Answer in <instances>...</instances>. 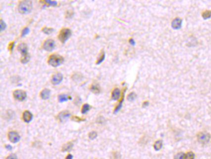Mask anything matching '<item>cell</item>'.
Segmentation results:
<instances>
[{
    "mask_svg": "<svg viewBox=\"0 0 211 159\" xmlns=\"http://www.w3.org/2000/svg\"><path fill=\"white\" fill-rule=\"evenodd\" d=\"M123 96H124V95H123V96L122 100H121V102H120V103L119 104H118V106H116V108H115V110H114V113H115V114H116V113H117L119 111L120 109H121V107H122V102H123Z\"/></svg>",
    "mask_w": 211,
    "mask_h": 159,
    "instance_id": "26",
    "label": "cell"
},
{
    "mask_svg": "<svg viewBox=\"0 0 211 159\" xmlns=\"http://www.w3.org/2000/svg\"><path fill=\"white\" fill-rule=\"evenodd\" d=\"M202 17L204 19H209L211 17V11H206L202 13Z\"/></svg>",
    "mask_w": 211,
    "mask_h": 159,
    "instance_id": "22",
    "label": "cell"
},
{
    "mask_svg": "<svg viewBox=\"0 0 211 159\" xmlns=\"http://www.w3.org/2000/svg\"><path fill=\"white\" fill-rule=\"evenodd\" d=\"M63 75L61 73H56L55 75H53L52 78H51V83L54 85H58L60 83H61L63 81Z\"/></svg>",
    "mask_w": 211,
    "mask_h": 159,
    "instance_id": "8",
    "label": "cell"
},
{
    "mask_svg": "<svg viewBox=\"0 0 211 159\" xmlns=\"http://www.w3.org/2000/svg\"><path fill=\"white\" fill-rule=\"evenodd\" d=\"M72 158H73L72 155H71V154H69V155L66 157V159H72Z\"/></svg>",
    "mask_w": 211,
    "mask_h": 159,
    "instance_id": "37",
    "label": "cell"
},
{
    "mask_svg": "<svg viewBox=\"0 0 211 159\" xmlns=\"http://www.w3.org/2000/svg\"><path fill=\"white\" fill-rule=\"evenodd\" d=\"M17 50L20 52L22 54L21 58V62L22 64H27L30 60V56L28 53V48L27 45L25 43H21L17 47Z\"/></svg>",
    "mask_w": 211,
    "mask_h": 159,
    "instance_id": "2",
    "label": "cell"
},
{
    "mask_svg": "<svg viewBox=\"0 0 211 159\" xmlns=\"http://www.w3.org/2000/svg\"><path fill=\"white\" fill-rule=\"evenodd\" d=\"M70 116H71L70 113H69L68 111H62L58 114V119H59V121L61 123H64L66 122V121L70 118Z\"/></svg>",
    "mask_w": 211,
    "mask_h": 159,
    "instance_id": "10",
    "label": "cell"
},
{
    "mask_svg": "<svg viewBox=\"0 0 211 159\" xmlns=\"http://www.w3.org/2000/svg\"><path fill=\"white\" fill-rule=\"evenodd\" d=\"M42 31H43V33H45V34L49 35L51 34L52 32L54 31V29L53 28H48V27H44V28L42 29Z\"/></svg>",
    "mask_w": 211,
    "mask_h": 159,
    "instance_id": "20",
    "label": "cell"
},
{
    "mask_svg": "<svg viewBox=\"0 0 211 159\" xmlns=\"http://www.w3.org/2000/svg\"><path fill=\"white\" fill-rule=\"evenodd\" d=\"M97 137V133L95 131H92V132L89 133V137L90 140H94Z\"/></svg>",
    "mask_w": 211,
    "mask_h": 159,
    "instance_id": "27",
    "label": "cell"
},
{
    "mask_svg": "<svg viewBox=\"0 0 211 159\" xmlns=\"http://www.w3.org/2000/svg\"><path fill=\"white\" fill-rule=\"evenodd\" d=\"M72 98L70 96L66 95V94H61L58 96V101L60 103H63V102H66L68 101L69 100H71Z\"/></svg>",
    "mask_w": 211,
    "mask_h": 159,
    "instance_id": "15",
    "label": "cell"
},
{
    "mask_svg": "<svg viewBox=\"0 0 211 159\" xmlns=\"http://www.w3.org/2000/svg\"><path fill=\"white\" fill-rule=\"evenodd\" d=\"M6 23L3 21L2 19H1V22H0V28H1V32L3 31V30L6 29Z\"/></svg>",
    "mask_w": 211,
    "mask_h": 159,
    "instance_id": "30",
    "label": "cell"
},
{
    "mask_svg": "<svg viewBox=\"0 0 211 159\" xmlns=\"http://www.w3.org/2000/svg\"><path fill=\"white\" fill-rule=\"evenodd\" d=\"M73 119H73L74 121H77V122H81V121H83L82 120H81V118H78V117H76V116L74 117V118H73Z\"/></svg>",
    "mask_w": 211,
    "mask_h": 159,
    "instance_id": "35",
    "label": "cell"
},
{
    "mask_svg": "<svg viewBox=\"0 0 211 159\" xmlns=\"http://www.w3.org/2000/svg\"><path fill=\"white\" fill-rule=\"evenodd\" d=\"M121 96V91L119 88H115L111 93V99L114 101L118 100Z\"/></svg>",
    "mask_w": 211,
    "mask_h": 159,
    "instance_id": "12",
    "label": "cell"
},
{
    "mask_svg": "<svg viewBox=\"0 0 211 159\" xmlns=\"http://www.w3.org/2000/svg\"><path fill=\"white\" fill-rule=\"evenodd\" d=\"M6 148L8 149V150H11L12 149V146H11L10 145H7L6 146Z\"/></svg>",
    "mask_w": 211,
    "mask_h": 159,
    "instance_id": "38",
    "label": "cell"
},
{
    "mask_svg": "<svg viewBox=\"0 0 211 159\" xmlns=\"http://www.w3.org/2000/svg\"><path fill=\"white\" fill-rule=\"evenodd\" d=\"M44 3H46L47 5L48 6H55L57 5V2L56 1H43Z\"/></svg>",
    "mask_w": 211,
    "mask_h": 159,
    "instance_id": "28",
    "label": "cell"
},
{
    "mask_svg": "<svg viewBox=\"0 0 211 159\" xmlns=\"http://www.w3.org/2000/svg\"><path fill=\"white\" fill-rule=\"evenodd\" d=\"M64 62V58L62 56L57 54H53L48 58V64L53 67H57L61 65Z\"/></svg>",
    "mask_w": 211,
    "mask_h": 159,
    "instance_id": "3",
    "label": "cell"
},
{
    "mask_svg": "<svg viewBox=\"0 0 211 159\" xmlns=\"http://www.w3.org/2000/svg\"><path fill=\"white\" fill-rule=\"evenodd\" d=\"M154 149L156 150H159L160 149H161L162 147V140H158L155 142V144H154Z\"/></svg>",
    "mask_w": 211,
    "mask_h": 159,
    "instance_id": "21",
    "label": "cell"
},
{
    "mask_svg": "<svg viewBox=\"0 0 211 159\" xmlns=\"http://www.w3.org/2000/svg\"><path fill=\"white\" fill-rule=\"evenodd\" d=\"M13 96L14 98L17 101H23L27 98V93L23 90H17L14 91Z\"/></svg>",
    "mask_w": 211,
    "mask_h": 159,
    "instance_id": "5",
    "label": "cell"
},
{
    "mask_svg": "<svg viewBox=\"0 0 211 159\" xmlns=\"http://www.w3.org/2000/svg\"><path fill=\"white\" fill-rule=\"evenodd\" d=\"M194 154L192 152H189L185 155V159H194Z\"/></svg>",
    "mask_w": 211,
    "mask_h": 159,
    "instance_id": "25",
    "label": "cell"
},
{
    "mask_svg": "<svg viewBox=\"0 0 211 159\" xmlns=\"http://www.w3.org/2000/svg\"><path fill=\"white\" fill-rule=\"evenodd\" d=\"M73 147V144L72 142H68L67 144H65L63 145L62 150L63 152H67L69 150H71Z\"/></svg>",
    "mask_w": 211,
    "mask_h": 159,
    "instance_id": "17",
    "label": "cell"
},
{
    "mask_svg": "<svg viewBox=\"0 0 211 159\" xmlns=\"http://www.w3.org/2000/svg\"><path fill=\"white\" fill-rule=\"evenodd\" d=\"M197 140L201 144H205L209 142L210 139V136L209 133L202 132L197 134Z\"/></svg>",
    "mask_w": 211,
    "mask_h": 159,
    "instance_id": "6",
    "label": "cell"
},
{
    "mask_svg": "<svg viewBox=\"0 0 211 159\" xmlns=\"http://www.w3.org/2000/svg\"><path fill=\"white\" fill-rule=\"evenodd\" d=\"M90 90L94 94H99L100 93V88L98 84H93L90 88Z\"/></svg>",
    "mask_w": 211,
    "mask_h": 159,
    "instance_id": "16",
    "label": "cell"
},
{
    "mask_svg": "<svg viewBox=\"0 0 211 159\" xmlns=\"http://www.w3.org/2000/svg\"><path fill=\"white\" fill-rule=\"evenodd\" d=\"M50 90L49 89H44L40 93V97H41L42 100H48L50 98Z\"/></svg>",
    "mask_w": 211,
    "mask_h": 159,
    "instance_id": "14",
    "label": "cell"
},
{
    "mask_svg": "<svg viewBox=\"0 0 211 159\" xmlns=\"http://www.w3.org/2000/svg\"><path fill=\"white\" fill-rule=\"evenodd\" d=\"M121 157L120 153L117 152H113L111 155V159H121Z\"/></svg>",
    "mask_w": 211,
    "mask_h": 159,
    "instance_id": "23",
    "label": "cell"
},
{
    "mask_svg": "<svg viewBox=\"0 0 211 159\" xmlns=\"http://www.w3.org/2000/svg\"><path fill=\"white\" fill-rule=\"evenodd\" d=\"M32 2L29 0H25L22 1L19 3L18 5V11L21 14H29L32 10Z\"/></svg>",
    "mask_w": 211,
    "mask_h": 159,
    "instance_id": "1",
    "label": "cell"
},
{
    "mask_svg": "<svg viewBox=\"0 0 211 159\" xmlns=\"http://www.w3.org/2000/svg\"><path fill=\"white\" fill-rule=\"evenodd\" d=\"M90 108H91V106H90L89 104L87 103L84 104L83 106H82V109H81V113H82V114H85V113H87V112L89 111Z\"/></svg>",
    "mask_w": 211,
    "mask_h": 159,
    "instance_id": "19",
    "label": "cell"
},
{
    "mask_svg": "<svg viewBox=\"0 0 211 159\" xmlns=\"http://www.w3.org/2000/svg\"><path fill=\"white\" fill-rule=\"evenodd\" d=\"M73 14H74V13H73L72 11H67V13H66V17H67V18H71V17L73 16Z\"/></svg>",
    "mask_w": 211,
    "mask_h": 159,
    "instance_id": "32",
    "label": "cell"
},
{
    "mask_svg": "<svg viewBox=\"0 0 211 159\" xmlns=\"http://www.w3.org/2000/svg\"><path fill=\"white\" fill-rule=\"evenodd\" d=\"M8 138L12 143H17L20 140L21 137L17 132L15 131H11L8 134Z\"/></svg>",
    "mask_w": 211,
    "mask_h": 159,
    "instance_id": "9",
    "label": "cell"
},
{
    "mask_svg": "<svg viewBox=\"0 0 211 159\" xmlns=\"http://www.w3.org/2000/svg\"><path fill=\"white\" fill-rule=\"evenodd\" d=\"M6 159H17V157L15 154H11V155H9Z\"/></svg>",
    "mask_w": 211,
    "mask_h": 159,
    "instance_id": "34",
    "label": "cell"
},
{
    "mask_svg": "<svg viewBox=\"0 0 211 159\" xmlns=\"http://www.w3.org/2000/svg\"><path fill=\"white\" fill-rule=\"evenodd\" d=\"M181 23H182V20L181 19L176 18L172 21V26L173 29H178L181 27Z\"/></svg>",
    "mask_w": 211,
    "mask_h": 159,
    "instance_id": "13",
    "label": "cell"
},
{
    "mask_svg": "<svg viewBox=\"0 0 211 159\" xmlns=\"http://www.w3.org/2000/svg\"><path fill=\"white\" fill-rule=\"evenodd\" d=\"M22 118H23V120H24V122L29 123L32 121V119H33V115H32V114L30 113V111H25L23 113Z\"/></svg>",
    "mask_w": 211,
    "mask_h": 159,
    "instance_id": "11",
    "label": "cell"
},
{
    "mask_svg": "<svg viewBox=\"0 0 211 159\" xmlns=\"http://www.w3.org/2000/svg\"><path fill=\"white\" fill-rule=\"evenodd\" d=\"M136 98V95L134 93V92H133V93H131L128 96L127 99H128V101H133L135 100Z\"/></svg>",
    "mask_w": 211,
    "mask_h": 159,
    "instance_id": "24",
    "label": "cell"
},
{
    "mask_svg": "<svg viewBox=\"0 0 211 159\" xmlns=\"http://www.w3.org/2000/svg\"><path fill=\"white\" fill-rule=\"evenodd\" d=\"M129 42H130L131 44L133 45H134V44H135V42H134V40H133V39H131L129 40Z\"/></svg>",
    "mask_w": 211,
    "mask_h": 159,
    "instance_id": "36",
    "label": "cell"
},
{
    "mask_svg": "<svg viewBox=\"0 0 211 159\" xmlns=\"http://www.w3.org/2000/svg\"><path fill=\"white\" fill-rule=\"evenodd\" d=\"M14 45H15V42H11L10 44H9V51H11V52H12V50H13Z\"/></svg>",
    "mask_w": 211,
    "mask_h": 159,
    "instance_id": "33",
    "label": "cell"
},
{
    "mask_svg": "<svg viewBox=\"0 0 211 159\" xmlns=\"http://www.w3.org/2000/svg\"><path fill=\"white\" fill-rule=\"evenodd\" d=\"M105 58V52L103 51H102L101 52V53H100V56H99V57L98 58V59H97V60L96 62V64L97 65H99V64H101V63L103 62V61L104 60Z\"/></svg>",
    "mask_w": 211,
    "mask_h": 159,
    "instance_id": "18",
    "label": "cell"
},
{
    "mask_svg": "<svg viewBox=\"0 0 211 159\" xmlns=\"http://www.w3.org/2000/svg\"><path fill=\"white\" fill-rule=\"evenodd\" d=\"M175 159H185L184 154L181 152V153L176 154V155L175 156Z\"/></svg>",
    "mask_w": 211,
    "mask_h": 159,
    "instance_id": "29",
    "label": "cell"
},
{
    "mask_svg": "<svg viewBox=\"0 0 211 159\" xmlns=\"http://www.w3.org/2000/svg\"><path fill=\"white\" fill-rule=\"evenodd\" d=\"M29 31H30V30H29L28 27H25L22 31V37H24L27 34H28L29 33Z\"/></svg>",
    "mask_w": 211,
    "mask_h": 159,
    "instance_id": "31",
    "label": "cell"
},
{
    "mask_svg": "<svg viewBox=\"0 0 211 159\" xmlns=\"http://www.w3.org/2000/svg\"><path fill=\"white\" fill-rule=\"evenodd\" d=\"M71 35H72V32L70 29L63 28L60 30L58 35V39L63 44H64L70 38Z\"/></svg>",
    "mask_w": 211,
    "mask_h": 159,
    "instance_id": "4",
    "label": "cell"
},
{
    "mask_svg": "<svg viewBox=\"0 0 211 159\" xmlns=\"http://www.w3.org/2000/svg\"><path fill=\"white\" fill-rule=\"evenodd\" d=\"M55 42L53 39H47L46 41L43 43V48L46 51L51 52L54 50L55 48Z\"/></svg>",
    "mask_w": 211,
    "mask_h": 159,
    "instance_id": "7",
    "label": "cell"
}]
</instances>
